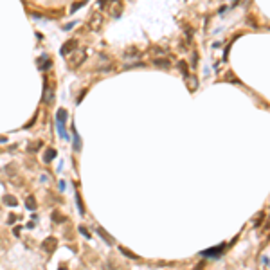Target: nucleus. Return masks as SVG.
<instances>
[{
	"label": "nucleus",
	"instance_id": "f257e3e1",
	"mask_svg": "<svg viewBox=\"0 0 270 270\" xmlns=\"http://www.w3.org/2000/svg\"><path fill=\"white\" fill-rule=\"evenodd\" d=\"M85 59H87V51H85V49H76V51L70 54L69 67H70V69H77L79 65H83Z\"/></svg>",
	"mask_w": 270,
	"mask_h": 270
},
{
	"label": "nucleus",
	"instance_id": "f03ea898",
	"mask_svg": "<svg viewBox=\"0 0 270 270\" xmlns=\"http://www.w3.org/2000/svg\"><path fill=\"white\" fill-rule=\"evenodd\" d=\"M225 243H220L218 247H212V249H209V250H204L200 252V256L202 258H220L222 254H223V250H225Z\"/></svg>",
	"mask_w": 270,
	"mask_h": 270
},
{
	"label": "nucleus",
	"instance_id": "7ed1b4c3",
	"mask_svg": "<svg viewBox=\"0 0 270 270\" xmlns=\"http://www.w3.org/2000/svg\"><path fill=\"white\" fill-rule=\"evenodd\" d=\"M54 101V88H52V83L49 79H45V88H43V103L45 105H51Z\"/></svg>",
	"mask_w": 270,
	"mask_h": 270
},
{
	"label": "nucleus",
	"instance_id": "20e7f679",
	"mask_svg": "<svg viewBox=\"0 0 270 270\" xmlns=\"http://www.w3.org/2000/svg\"><path fill=\"white\" fill-rule=\"evenodd\" d=\"M56 247H58V240H56L54 236L45 238V240H43V243H41V249H43L45 252H49V254H51V252H54Z\"/></svg>",
	"mask_w": 270,
	"mask_h": 270
},
{
	"label": "nucleus",
	"instance_id": "39448f33",
	"mask_svg": "<svg viewBox=\"0 0 270 270\" xmlns=\"http://www.w3.org/2000/svg\"><path fill=\"white\" fill-rule=\"evenodd\" d=\"M101 25H103V15H99V13L92 15V18L88 20V29L90 31H99Z\"/></svg>",
	"mask_w": 270,
	"mask_h": 270
},
{
	"label": "nucleus",
	"instance_id": "423d86ee",
	"mask_svg": "<svg viewBox=\"0 0 270 270\" xmlns=\"http://www.w3.org/2000/svg\"><path fill=\"white\" fill-rule=\"evenodd\" d=\"M76 49H77V40H67L65 45L61 47V54H63V56H69V54H72Z\"/></svg>",
	"mask_w": 270,
	"mask_h": 270
},
{
	"label": "nucleus",
	"instance_id": "0eeeda50",
	"mask_svg": "<svg viewBox=\"0 0 270 270\" xmlns=\"http://www.w3.org/2000/svg\"><path fill=\"white\" fill-rule=\"evenodd\" d=\"M2 202H4L5 205H9V207H15V205H18V200H16V196H15V194H4Z\"/></svg>",
	"mask_w": 270,
	"mask_h": 270
},
{
	"label": "nucleus",
	"instance_id": "6e6552de",
	"mask_svg": "<svg viewBox=\"0 0 270 270\" xmlns=\"http://www.w3.org/2000/svg\"><path fill=\"white\" fill-rule=\"evenodd\" d=\"M25 207H27L29 211H36V207H38V204H36V198H34L33 194L25 198Z\"/></svg>",
	"mask_w": 270,
	"mask_h": 270
},
{
	"label": "nucleus",
	"instance_id": "1a4fd4ad",
	"mask_svg": "<svg viewBox=\"0 0 270 270\" xmlns=\"http://www.w3.org/2000/svg\"><path fill=\"white\" fill-rule=\"evenodd\" d=\"M97 234H99V236H101V238H103V240H105V241H106L108 245H114V240H112V238H110V236L106 234V231H105V229L97 227Z\"/></svg>",
	"mask_w": 270,
	"mask_h": 270
},
{
	"label": "nucleus",
	"instance_id": "9d476101",
	"mask_svg": "<svg viewBox=\"0 0 270 270\" xmlns=\"http://www.w3.org/2000/svg\"><path fill=\"white\" fill-rule=\"evenodd\" d=\"M54 157H56V150H54V148H49V150H45V155H43V162H51Z\"/></svg>",
	"mask_w": 270,
	"mask_h": 270
},
{
	"label": "nucleus",
	"instance_id": "9b49d317",
	"mask_svg": "<svg viewBox=\"0 0 270 270\" xmlns=\"http://www.w3.org/2000/svg\"><path fill=\"white\" fill-rule=\"evenodd\" d=\"M72 135H74V150L79 151L81 150V139H79V135H77L76 128H74V124H72Z\"/></svg>",
	"mask_w": 270,
	"mask_h": 270
},
{
	"label": "nucleus",
	"instance_id": "f8f14e48",
	"mask_svg": "<svg viewBox=\"0 0 270 270\" xmlns=\"http://www.w3.org/2000/svg\"><path fill=\"white\" fill-rule=\"evenodd\" d=\"M65 220H67V218H65L59 211H52V222H54V223H63Z\"/></svg>",
	"mask_w": 270,
	"mask_h": 270
},
{
	"label": "nucleus",
	"instance_id": "ddd939ff",
	"mask_svg": "<svg viewBox=\"0 0 270 270\" xmlns=\"http://www.w3.org/2000/svg\"><path fill=\"white\" fill-rule=\"evenodd\" d=\"M56 121H61V123H65V121H67V110H65V108H59V110H58Z\"/></svg>",
	"mask_w": 270,
	"mask_h": 270
},
{
	"label": "nucleus",
	"instance_id": "4468645a",
	"mask_svg": "<svg viewBox=\"0 0 270 270\" xmlns=\"http://www.w3.org/2000/svg\"><path fill=\"white\" fill-rule=\"evenodd\" d=\"M153 63L157 65V67H164V69H166V67H169V61H168V59H164V58H157Z\"/></svg>",
	"mask_w": 270,
	"mask_h": 270
},
{
	"label": "nucleus",
	"instance_id": "2eb2a0df",
	"mask_svg": "<svg viewBox=\"0 0 270 270\" xmlns=\"http://www.w3.org/2000/svg\"><path fill=\"white\" fill-rule=\"evenodd\" d=\"M119 250L123 252V254H124V256H128V258H132V259H139V256H135L133 252L126 250V249H124V247H119Z\"/></svg>",
	"mask_w": 270,
	"mask_h": 270
},
{
	"label": "nucleus",
	"instance_id": "dca6fc26",
	"mask_svg": "<svg viewBox=\"0 0 270 270\" xmlns=\"http://www.w3.org/2000/svg\"><path fill=\"white\" fill-rule=\"evenodd\" d=\"M41 144H43L41 140H34V142H33V144L29 146V151H38V150H40V146H41Z\"/></svg>",
	"mask_w": 270,
	"mask_h": 270
},
{
	"label": "nucleus",
	"instance_id": "f3484780",
	"mask_svg": "<svg viewBox=\"0 0 270 270\" xmlns=\"http://www.w3.org/2000/svg\"><path fill=\"white\" fill-rule=\"evenodd\" d=\"M76 202H77V209H79V212L85 214V207H83V204H81V196H79V193H76Z\"/></svg>",
	"mask_w": 270,
	"mask_h": 270
},
{
	"label": "nucleus",
	"instance_id": "a211bd4d",
	"mask_svg": "<svg viewBox=\"0 0 270 270\" xmlns=\"http://www.w3.org/2000/svg\"><path fill=\"white\" fill-rule=\"evenodd\" d=\"M83 5H85V2H77V4H74V5L70 7V13H74V11H77V9H79V7H83Z\"/></svg>",
	"mask_w": 270,
	"mask_h": 270
},
{
	"label": "nucleus",
	"instance_id": "6ab92c4d",
	"mask_svg": "<svg viewBox=\"0 0 270 270\" xmlns=\"http://www.w3.org/2000/svg\"><path fill=\"white\" fill-rule=\"evenodd\" d=\"M79 232H81L83 236H87V238H90V232L87 231V227H85V225H79Z\"/></svg>",
	"mask_w": 270,
	"mask_h": 270
},
{
	"label": "nucleus",
	"instance_id": "aec40b11",
	"mask_svg": "<svg viewBox=\"0 0 270 270\" xmlns=\"http://www.w3.org/2000/svg\"><path fill=\"white\" fill-rule=\"evenodd\" d=\"M178 67H180L182 74H184V76H187V69H186V63H184V61H180V63H178Z\"/></svg>",
	"mask_w": 270,
	"mask_h": 270
},
{
	"label": "nucleus",
	"instance_id": "412c9836",
	"mask_svg": "<svg viewBox=\"0 0 270 270\" xmlns=\"http://www.w3.org/2000/svg\"><path fill=\"white\" fill-rule=\"evenodd\" d=\"M16 218H18V216H15V214H9V220H7V222H9V223H15V222H16Z\"/></svg>",
	"mask_w": 270,
	"mask_h": 270
},
{
	"label": "nucleus",
	"instance_id": "4be33fe9",
	"mask_svg": "<svg viewBox=\"0 0 270 270\" xmlns=\"http://www.w3.org/2000/svg\"><path fill=\"white\" fill-rule=\"evenodd\" d=\"M72 27H74V22H72V23H67L63 29H65V31H69V29H72Z\"/></svg>",
	"mask_w": 270,
	"mask_h": 270
},
{
	"label": "nucleus",
	"instance_id": "5701e85b",
	"mask_svg": "<svg viewBox=\"0 0 270 270\" xmlns=\"http://www.w3.org/2000/svg\"><path fill=\"white\" fill-rule=\"evenodd\" d=\"M5 140H7V137H4V135H2V137H0V142H5Z\"/></svg>",
	"mask_w": 270,
	"mask_h": 270
}]
</instances>
